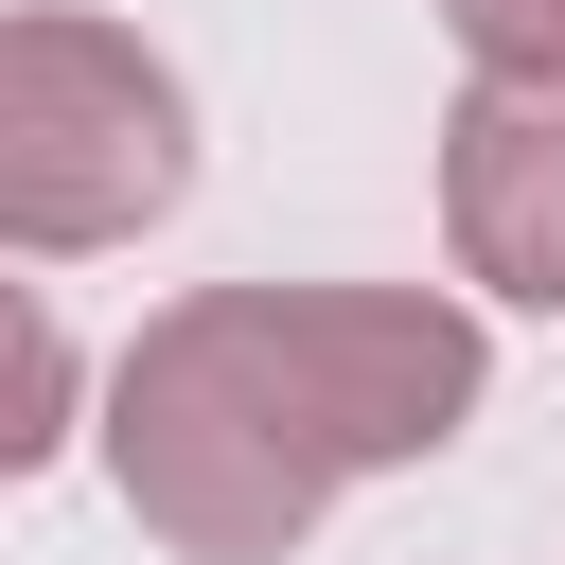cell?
Instances as JSON below:
<instances>
[{
	"label": "cell",
	"instance_id": "cell-1",
	"mask_svg": "<svg viewBox=\"0 0 565 565\" xmlns=\"http://www.w3.org/2000/svg\"><path fill=\"white\" fill-rule=\"evenodd\" d=\"M494 353L441 282H194L106 371V477L177 565H282L335 477L441 459Z\"/></svg>",
	"mask_w": 565,
	"mask_h": 565
},
{
	"label": "cell",
	"instance_id": "cell-2",
	"mask_svg": "<svg viewBox=\"0 0 565 565\" xmlns=\"http://www.w3.org/2000/svg\"><path fill=\"white\" fill-rule=\"evenodd\" d=\"M194 177V106L124 18H0V247H141Z\"/></svg>",
	"mask_w": 565,
	"mask_h": 565
},
{
	"label": "cell",
	"instance_id": "cell-3",
	"mask_svg": "<svg viewBox=\"0 0 565 565\" xmlns=\"http://www.w3.org/2000/svg\"><path fill=\"white\" fill-rule=\"evenodd\" d=\"M441 247L477 300L565 318V88H459L441 124Z\"/></svg>",
	"mask_w": 565,
	"mask_h": 565
},
{
	"label": "cell",
	"instance_id": "cell-4",
	"mask_svg": "<svg viewBox=\"0 0 565 565\" xmlns=\"http://www.w3.org/2000/svg\"><path fill=\"white\" fill-rule=\"evenodd\" d=\"M71 388H88V371H71L53 300H35V282H0V477H35V459L71 441Z\"/></svg>",
	"mask_w": 565,
	"mask_h": 565
},
{
	"label": "cell",
	"instance_id": "cell-5",
	"mask_svg": "<svg viewBox=\"0 0 565 565\" xmlns=\"http://www.w3.org/2000/svg\"><path fill=\"white\" fill-rule=\"evenodd\" d=\"M441 35L477 53V88H565V0H441Z\"/></svg>",
	"mask_w": 565,
	"mask_h": 565
}]
</instances>
